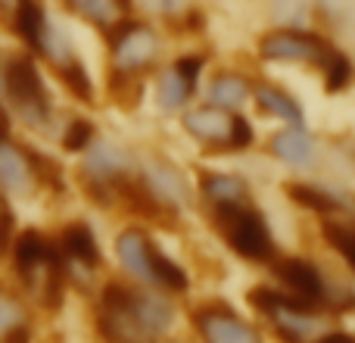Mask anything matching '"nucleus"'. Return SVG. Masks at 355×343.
Masks as SVG:
<instances>
[{
	"instance_id": "nucleus-33",
	"label": "nucleus",
	"mask_w": 355,
	"mask_h": 343,
	"mask_svg": "<svg viewBox=\"0 0 355 343\" xmlns=\"http://www.w3.org/2000/svg\"><path fill=\"white\" fill-rule=\"evenodd\" d=\"M3 135H6V112H3V106H0V141H3Z\"/></svg>"
},
{
	"instance_id": "nucleus-7",
	"label": "nucleus",
	"mask_w": 355,
	"mask_h": 343,
	"mask_svg": "<svg viewBox=\"0 0 355 343\" xmlns=\"http://www.w3.org/2000/svg\"><path fill=\"white\" fill-rule=\"evenodd\" d=\"M259 53L265 60H281V62H324V56L331 53L321 37L306 35V31H275L259 44Z\"/></svg>"
},
{
	"instance_id": "nucleus-22",
	"label": "nucleus",
	"mask_w": 355,
	"mask_h": 343,
	"mask_svg": "<svg viewBox=\"0 0 355 343\" xmlns=\"http://www.w3.org/2000/svg\"><path fill=\"white\" fill-rule=\"evenodd\" d=\"M153 284H159L166 290H184L187 287V275H184V269H178L166 253L156 250L153 253Z\"/></svg>"
},
{
	"instance_id": "nucleus-26",
	"label": "nucleus",
	"mask_w": 355,
	"mask_h": 343,
	"mask_svg": "<svg viewBox=\"0 0 355 343\" xmlns=\"http://www.w3.org/2000/svg\"><path fill=\"white\" fill-rule=\"evenodd\" d=\"M91 137H94V128H91V122H72L69 125V131H66V150H85L87 144H91Z\"/></svg>"
},
{
	"instance_id": "nucleus-11",
	"label": "nucleus",
	"mask_w": 355,
	"mask_h": 343,
	"mask_svg": "<svg viewBox=\"0 0 355 343\" xmlns=\"http://www.w3.org/2000/svg\"><path fill=\"white\" fill-rule=\"evenodd\" d=\"M31 184H35L31 160L19 147L0 141V187L12 190V194H28Z\"/></svg>"
},
{
	"instance_id": "nucleus-1",
	"label": "nucleus",
	"mask_w": 355,
	"mask_h": 343,
	"mask_svg": "<svg viewBox=\"0 0 355 343\" xmlns=\"http://www.w3.org/2000/svg\"><path fill=\"white\" fill-rule=\"evenodd\" d=\"M97 325L110 343H156L172 325V306L156 294L112 281L100 296Z\"/></svg>"
},
{
	"instance_id": "nucleus-28",
	"label": "nucleus",
	"mask_w": 355,
	"mask_h": 343,
	"mask_svg": "<svg viewBox=\"0 0 355 343\" xmlns=\"http://www.w3.org/2000/svg\"><path fill=\"white\" fill-rule=\"evenodd\" d=\"M200 69H202V60H200V56H181V60H178V66H175V72L184 75V78L193 85L196 75H200Z\"/></svg>"
},
{
	"instance_id": "nucleus-25",
	"label": "nucleus",
	"mask_w": 355,
	"mask_h": 343,
	"mask_svg": "<svg viewBox=\"0 0 355 343\" xmlns=\"http://www.w3.org/2000/svg\"><path fill=\"white\" fill-rule=\"evenodd\" d=\"M60 75H62V81L69 85V91H72L75 97H81V100H91V97H94V91H91V78L85 75V69H81V62H78V60L69 62V66H62V69H60Z\"/></svg>"
},
{
	"instance_id": "nucleus-2",
	"label": "nucleus",
	"mask_w": 355,
	"mask_h": 343,
	"mask_svg": "<svg viewBox=\"0 0 355 343\" xmlns=\"http://www.w3.org/2000/svg\"><path fill=\"white\" fill-rule=\"evenodd\" d=\"M212 209H215L212 212L215 228H218V234L234 253H240L250 262H268L275 256V240H271L268 221L252 206L237 200V203H212Z\"/></svg>"
},
{
	"instance_id": "nucleus-32",
	"label": "nucleus",
	"mask_w": 355,
	"mask_h": 343,
	"mask_svg": "<svg viewBox=\"0 0 355 343\" xmlns=\"http://www.w3.org/2000/svg\"><path fill=\"white\" fill-rule=\"evenodd\" d=\"M150 6L159 10V12H175V10H181L184 6V0H150Z\"/></svg>"
},
{
	"instance_id": "nucleus-19",
	"label": "nucleus",
	"mask_w": 355,
	"mask_h": 343,
	"mask_svg": "<svg viewBox=\"0 0 355 343\" xmlns=\"http://www.w3.org/2000/svg\"><path fill=\"white\" fill-rule=\"evenodd\" d=\"M202 194L209 196L212 203H237V200H246V184L243 178L237 175H202Z\"/></svg>"
},
{
	"instance_id": "nucleus-34",
	"label": "nucleus",
	"mask_w": 355,
	"mask_h": 343,
	"mask_svg": "<svg viewBox=\"0 0 355 343\" xmlns=\"http://www.w3.org/2000/svg\"><path fill=\"white\" fill-rule=\"evenodd\" d=\"M3 215H6V206H3V200H0V219H3Z\"/></svg>"
},
{
	"instance_id": "nucleus-18",
	"label": "nucleus",
	"mask_w": 355,
	"mask_h": 343,
	"mask_svg": "<svg viewBox=\"0 0 355 343\" xmlns=\"http://www.w3.org/2000/svg\"><path fill=\"white\" fill-rule=\"evenodd\" d=\"M256 100H259V106H262L265 112H271V116L284 119V122H290V125H300V122H302L300 103H296L293 97H287L284 91H277V87L262 85V87L256 91Z\"/></svg>"
},
{
	"instance_id": "nucleus-24",
	"label": "nucleus",
	"mask_w": 355,
	"mask_h": 343,
	"mask_svg": "<svg viewBox=\"0 0 355 343\" xmlns=\"http://www.w3.org/2000/svg\"><path fill=\"white\" fill-rule=\"evenodd\" d=\"M290 196L300 200V203H306V206L315 209V212H334V209H337L334 196H327L324 190L312 187V184H293V187H290Z\"/></svg>"
},
{
	"instance_id": "nucleus-10",
	"label": "nucleus",
	"mask_w": 355,
	"mask_h": 343,
	"mask_svg": "<svg viewBox=\"0 0 355 343\" xmlns=\"http://www.w3.org/2000/svg\"><path fill=\"white\" fill-rule=\"evenodd\" d=\"M231 122L234 116H227L225 110H193L184 116V128L202 144H212V147H227V137H231Z\"/></svg>"
},
{
	"instance_id": "nucleus-31",
	"label": "nucleus",
	"mask_w": 355,
	"mask_h": 343,
	"mask_svg": "<svg viewBox=\"0 0 355 343\" xmlns=\"http://www.w3.org/2000/svg\"><path fill=\"white\" fill-rule=\"evenodd\" d=\"M312 343H355V337L346 334V331H324L318 340H312Z\"/></svg>"
},
{
	"instance_id": "nucleus-5",
	"label": "nucleus",
	"mask_w": 355,
	"mask_h": 343,
	"mask_svg": "<svg viewBox=\"0 0 355 343\" xmlns=\"http://www.w3.org/2000/svg\"><path fill=\"white\" fill-rule=\"evenodd\" d=\"M110 47H112V62L122 75H137L156 60L159 53V37L153 28L141 22L122 19L119 25L110 28Z\"/></svg>"
},
{
	"instance_id": "nucleus-13",
	"label": "nucleus",
	"mask_w": 355,
	"mask_h": 343,
	"mask_svg": "<svg viewBox=\"0 0 355 343\" xmlns=\"http://www.w3.org/2000/svg\"><path fill=\"white\" fill-rule=\"evenodd\" d=\"M60 253H62V259L78 262V265H85V269H97L100 265V246H97V240H94L91 228L81 225V221L78 225H69L66 231H62Z\"/></svg>"
},
{
	"instance_id": "nucleus-29",
	"label": "nucleus",
	"mask_w": 355,
	"mask_h": 343,
	"mask_svg": "<svg viewBox=\"0 0 355 343\" xmlns=\"http://www.w3.org/2000/svg\"><path fill=\"white\" fill-rule=\"evenodd\" d=\"M16 321H19V306L12 300H6V296H0V334L6 328H12Z\"/></svg>"
},
{
	"instance_id": "nucleus-21",
	"label": "nucleus",
	"mask_w": 355,
	"mask_h": 343,
	"mask_svg": "<svg viewBox=\"0 0 355 343\" xmlns=\"http://www.w3.org/2000/svg\"><path fill=\"white\" fill-rule=\"evenodd\" d=\"M190 91H193V85L172 69V72H166L159 81V103L166 106V110H178V106L190 97Z\"/></svg>"
},
{
	"instance_id": "nucleus-14",
	"label": "nucleus",
	"mask_w": 355,
	"mask_h": 343,
	"mask_svg": "<svg viewBox=\"0 0 355 343\" xmlns=\"http://www.w3.org/2000/svg\"><path fill=\"white\" fill-rule=\"evenodd\" d=\"M78 16H85L87 22L100 25V28H112L122 19H128L131 0H66Z\"/></svg>"
},
{
	"instance_id": "nucleus-15",
	"label": "nucleus",
	"mask_w": 355,
	"mask_h": 343,
	"mask_svg": "<svg viewBox=\"0 0 355 343\" xmlns=\"http://www.w3.org/2000/svg\"><path fill=\"white\" fill-rule=\"evenodd\" d=\"M271 153H275L277 160L290 162V166H306L315 153V144L300 125H293V128L275 135V141H271Z\"/></svg>"
},
{
	"instance_id": "nucleus-4",
	"label": "nucleus",
	"mask_w": 355,
	"mask_h": 343,
	"mask_svg": "<svg viewBox=\"0 0 355 343\" xmlns=\"http://www.w3.org/2000/svg\"><path fill=\"white\" fill-rule=\"evenodd\" d=\"M250 303L262 309L271 321H275L281 340L287 343H312L321 334V321L315 319V306L293 294H277V290H252Z\"/></svg>"
},
{
	"instance_id": "nucleus-27",
	"label": "nucleus",
	"mask_w": 355,
	"mask_h": 343,
	"mask_svg": "<svg viewBox=\"0 0 355 343\" xmlns=\"http://www.w3.org/2000/svg\"><path fill=\"white\" fill-rule=\"evenodd\" d=\"M250 141H252V128H250V122H246L243 116H234V122H231V137H227V147L243 150V147H250Z\"/></svg>"
},
{
	"instance_id": "nucleus-9",
	"label": "nucleus",
	"mask_w": 355,
	"mask_h": 343,
	"mask_svg": "<svg viewBox=\"0 0 355 343\" xmlns=\"http://www.w3.org/2000/svg\"><path fill=\"white\" fill-rule=\"evenodd\" d=\"M153 253L156 246L150 244V237L137 228L125 231L119 237V256H122V265L144 284H153Z\"/></svg>"
},
{
	"instance_id": "nucleus-3",
	"label": "nucleus",
	"mask_w": 355,
	"mask_h": 343,
	"mask_svg": "<svg viewBox=\"0 0 355 343\" xmlns=\"http://www.w3.org/2000/svg\"><path fill=\"white\" fill-rule=\"evenodd\" d=\"M0 87L12 100L25 122L44 125L50 112V100L44 91L41 72H37L35 60L22 53H0Z\"/></svg>"
},
{
	"instance_id": "nucleus-12",
	"label": "nucleus",
	"mask_w": 355,
	"mask_h": 343,
	"mask_svg": "<svg viewBox=\"0 0 355 343\" xmlns=\"http://www.w3.org/2000/svg\"><path fill=\"white\" fill-rule=\"evenodd\" d=\"M85 172L91 175L94 184H110L112 187V184H119L122 175L128 172V156L119 147H112V144H97V147L91 150V156H87Z\"/></svg>"
},
{
	"instance_id": "nucleus-8",
	"label": "nucleus",
	"mask_w": 355,
	"mask_h": 343,
	"mask_svg": "<svg viewBox=\"0 0 355 343\" xmlns=\"http://www.w3.org/2000/svg\"><path fill=\"white\" fill-rule=\"evenodd\" d=\"M196 328L206 343H259L256 328L227 312L225 306H206L202 312H196Z\"/></svg>"
},
{
	"instance_id": "nucleus-23",
	"label": "nucleus",
	"mask_w": 355,
	"mask_h": 343,
	"mask_svg": "<svg viewBox=\"0 0 355 343\" xmlns=\"http://www.w3.org/2000/svg\"><path fill=\"white\" fill-rule=\"evenodd\" d=\"M324 85H327V91H343L346 85H349V78H352V66H349V60H346L343 53H337V50H331V53L324 56Z\"/></svg>"
},
{
	"instance_id": "nucleus-30",
	"label": "nucleus",
	"mask_w": 355,
	"mask_h": 343,
	"mask_svg": "<svg viewBox=\"0 0 355 343\" xmlns=\"http://www.w3.org/2000/svg\"><path fill=\"white\" fill-rule=\"evenodd\" d=\"M0 343H28V328L22 325H12L0 334Z\"/></svg>"
},
{
	"instance_id": "nucleus-16",
	"label": "nucleus",
	"mask_w": 355,
	"mask_h": 343,
	"mask_svg": "<svg viewBox=\"0 0 355 343\" xmlns=\"http://www.w3.org/2000/svg\"><path fill=\"white\" fill-rule=\"evenodd\" d=\"M12 25H16L19 37H22L28 47L37 50L44 28H47V16H44V6L37 3V0H16V10H12Z\"/></svg>"
},
{
	"instance_id": "nucleus-20",
	"label": "nucleus",
	"mask_w": 355,
	"mask_h": 343,
	"mask_svg": "<svg viewBox=\"0 0 355 343\" xmlns=\"http://www.w3.org/2000/svg\"><path fill=\"white\" fill-rule=\"evenodd\" d=\"M324 237L331 246L343 253V259L355 269V221H324Z\"/></svg>"
},
{
	"instance_id": "nucleus-17",
	"label": "nucleus",
	"mask_w": 355,
	"mask_h": 343,
	"mask_svg": "<svg viewBox=\"0 0 355 343\" xmlns=\"http://www.w3.org/2000/svg\"><path fill=\"white\" fill-rule=\"evenodd\" d=\"M246 97H250V85L240 75H218L209 85V100L221 110H237V106L246 103Z\"/></svg>"
},
{
	"instance_id": "nucleus-6",
	"label": "nucleus",
	"mask_w": 355,
	"mask_h": 343,
	"mask_svg": "<svg viewBox=\"0 0 355 343\" xmlns=\"http://www.w3.org/2000/svg\"><path fill=\"white\" fill-rule=\"evenodd\" d=\"M275 278L290 290L293 296L318 306H331V294H327V281L321 278V271L312 262L300 256H284L275 262Z\"/></svg>"
}]
</instances>
